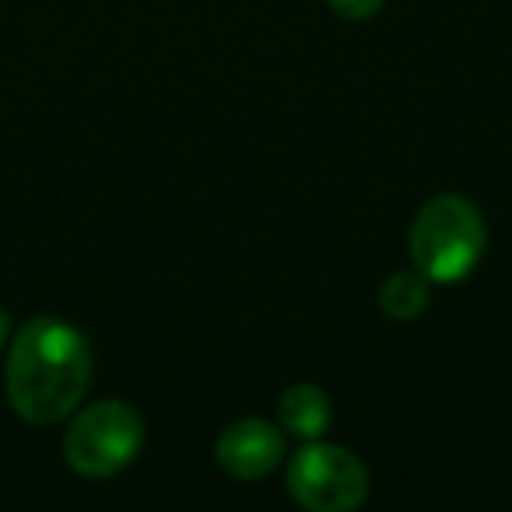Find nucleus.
Instances as JSON below:
<instances>
[{"instance_id": "0eeeda50", "label": "nucleus", "mask_w": 512, "mask_h": 512, "mask_svg": "<svg viewBox=\"0 0 512 512\" xmlns=\"http://www.w3.org/2000/svg\"><path fill=\"white\" fill-rule=\"evenodd\" d=\"M428 285L432 281L425 278V274H411V271H397L390 274V278L383 281V288H379V309H383L390 320H418L421 313H425L428 306Z\"/></svg>"}, {"instance_id": "39448f33", "label": "nucleus", "mask_w": 512, "mask_h": 512, "mask_svg": "<svg viewBox=\"0 0 512 512\" xmlns=\"http://www.w3.org/2000/svg\"><path fill=\"white\" fill-rule=\"evenodd\" d=\"M285 456V435L264 418H242L221 432L214 446V460L228 477L239 481H256L271 474Z\"/></svg>"}, {"instance_id": "7ed1b4c3", "label": "nucleus", "mask_w": 512, "mask_h": 512, "mask_svg": "<svg viewBox=\"0 0 512 512\" xmlns=\"http://www.w3.org/2000/svg\"><path fill=\"white\" fill-rule=\"evenodd\" d=\"M144 446V421L123 400H99L71 421L64 435V460L81 477H113Z\"/></svg>"}, {"instance_id": "6e6552de", "label": "nucleus", "mask_w": 512, "mask_h": 512, "mask_svg": "<svg viewBox=\"0 0 512 512\" xmlns=\"http://www.w3.org/2000/svg\"><path fill=\"white\" fill-rule=\"evenodd\" d=\"M327 4L348 22H362V18H372L383 8V0H327Z\"/></svg>"}, {"instance_id": "f03ea898", "label": "nucleus", "mask_w": 512, "mask_h": 512, "mask_svg": "<svg viewBox=\"0 0 512 512\" xmlns=\"http://www.w3.org/2000/svg\"><path fill=\"white\" fill-rule=\"evenodd\" d=\"M484 218L467 197L442 193L418 211L411 225V260L428 281L453 285L477 267L484 253Z\"/></svg>"}, {"instance_id": "423d86ee", "label": "nucleus", "mask_w": 512, "mask_h": 512, "mask_svg": "<svg viewBox=\"0 0 512 512\" xmlns=\"http://www.w3.org/2000/svg\"><path fill=\"white\" fill-rule=\"evenodd\" d=\"M281 428L299 439H320L330 428V400L320 386H292L278 404Z\"/></svg>"}, {"instance_id": "f257e3e1", "label": "nucleus", "mask_w": 512, "mask_h": 512, "mask_svg": "<svg viewBox=\"0 0 512 512\" xmlns=\"http://www.w3.org/2000/svg\"><path fill=\"white\" fill-rule=\"evenodd\" d=\"M88 383H92V351L71 323L36 316L15 334L4 386L11 407L29 425H60L81 404Z\"/></svg>"}, {"instance_id": "1a4fd4ad", "label": "nucleus", "mask_w": 512, "mask_h": 512, "mask_svg": "<svg viewBox=\"0 0 512 512\" xmlns=\"http://www.w3.org/2000/svg\"><path fill=\"white\" fill-rule=\"evenodd\" d=\"M8 337H11V316L4 313V309H0V348L8 344Z\"/></svg>"}, {"instance_id": "20e7f679", "label": "nucleus", "mask_w": 512, "mask_h": 512, "mask_svg": "<svg viewBox=\"0 0 512 512\" xmlns=\"http://www.w3.org/2000/svg\"><path fill=\"white\" fill-rule=\"evenodd\" d=\"M288 495L309 512H351L369 495V474L348 449L309 442L292 456Z\"/></svg>"}]
</instances>
